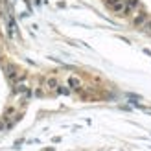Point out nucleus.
I'll use <instances>...</instances> for the list:
<instances>
[{
  "label": "nucleus",
  "mask_w": 151,
  "mask_h": 151,
  "mask_svg": "<svg viewBox=\"0 0 151 151\" xmlns=\"http://www.w3.org/2000/svg\"><path fill=\"white\" fill-rule=\"evenodd\" d=\"M107 6L112 9V13H116V15H125L127 13L125 0H107Z\"/></svg>",
  "instance_id": "1"
},
{
  "label": "nucleus",
  "mask_w": 151,
  "mask_h": 151,
  "mask_svg": "<svg viewBox=\"0 0 151 151\" xmlns=\"http://www.w3.org/2000/svg\"><path fill=\"white\" fill-rule=\"evenodd\" d=\"M146 20H147V15H146L144 11H134V13H133V24L137 26V28H140Z\"/></svg>",
  "instance_id": "2"
},
{
  "label": "nucleus",
  "mask_w": 151,
  "mask_h": 151,
  "mask_svg": "<svg viewBox=\"0 0 151 151\" xmlns=\"http://www.w3.org/2000/svg\"><path fill=\"white\" fill-rule=\"evenodd\" d=\"M125 6H127V15H133L134 11H138L140 2L138 0H125Z\"/></svg>",
  "instance_id": "3"
},
{
  "label": "nucleus",
  "mask_w": 151,
  "mask_h": 151,
  "mask_svg": "<svg viewBox=\"0 0 151 151\" xmlns=\"http://www.w3.org/2000/svg\"><path fill=\"white\" fill-rule=\"evenodd\" d=\"M68 85L72 88H79L81 87V81H79V78H76V76H70V78H68Z\"/></svg>",
  "instance_id": "4"
},
{
  "label": "nucleus",
  "mask_w": 151,
  "mask_h": 151,
  "mask_svg": "<svg viewBox=\"0 0 151 151\" xmlns=\"http://www.w3.org/2000/svg\"><path fill=\"white\" fill-rule=\"evenodd\" d=\"M7 76H9V79H11V81H15V79H19V78H20V74L15 70L13 66H7Z\"/></svg>",
  "instance_id": "5"
},
{
  "label": "nucleus",
  "mask_w": 151,
  "mask_h": 151,
  "mask_svg": "<svg viewBox=\"0 0 151 151\" xmlns=\"http://www.w3.org/2000/svg\"><path fill=\"white\" fill-rule=\"evenodd\" d=\"M140 29H142V32H144V33H147V35H151V17H147V20L144 22V24H142L140 26Z\"/></svg>",
  "instance_id": "6"
},
{
  "label": "nucleus",
  "mask_w": 151,
  "mask_h": 151,
  "mask_svg": "<svg viewBox=\"0 0 151 151\" xmlns=\"http://www.w3.org/2000/svg\"><path fill=\"white\" fill-rule=\"evenodd\" d=\"M55 85H57L55 79H48V87H50V88H55Z\"/></svg>",
  "instance_id": "7"
}]
</instances>
